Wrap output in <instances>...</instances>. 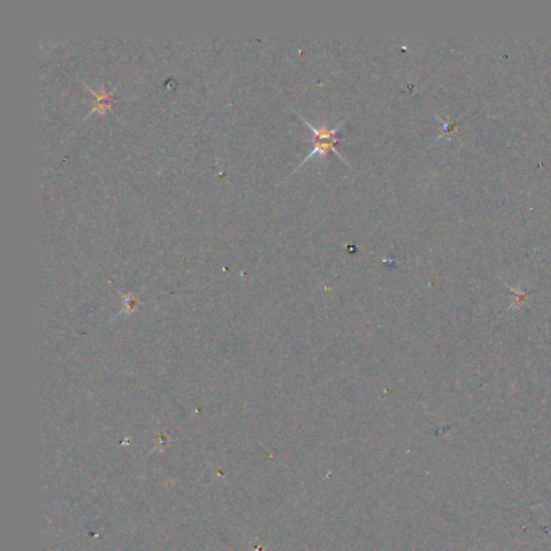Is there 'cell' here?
I'll use <instances>...</instances> for the list:
<instances>
[{
  "mask_svg": "<svg viewBox=\"0 0 551 551\" xmlns=\"http://www.w3.org/2000/svg\"><path fill=\"white\" fill-rule=\"evenodd\" d=\"M301 118H303V122L308 124L309 129H310L312 133H314L315 138H314V149H312L310 152L308 154V157H306L304 160H301V162L298 164V167L294 169V171L303 167L306 162H309L310 159H314L317 154H319L320 157H325L327 152H330V150H331V152H335L340 159L346 160L345 155H343L340 150L336 149V144H338V141H340V138H338V131H340L343 122L338 123L335 128H329L325 123L320 124V127H317V124L310 123L306 117H301Z\"/></svg>",
  "mask_w": 551,
  "mask_h": 551,
  "instance_id": "cell-1",
  "label": "cell"
},
{
  "mask_svg": "<svg viewBox=\"0 0 551 551\" xmlns=\"http://www.w3.org/2000/svg\"><path fill=\"white\" fill-rule=\"evenodd\" d=\"M90 92L92 96L96 97V102H94V107L91 108L90 115L91 113H106L112 108V99H113V91H94L90 87Z\"/></svg>",
  "mask_w": 551,
  "mask_h": 551,
  "instance_id": "cell-2",
  "label": "cell"
},
{
  "mask_svg": "<svg viewBox=\"0 0 551 551\" xmlns=\"http://www.w3.org/2000/svg\"><path fill=\"white\" fill-rule=\"evenodd\" d=\"M123 301H124V306L122 309L123 312H133L138 304V298L134 294H123Z\"/></svg>",
  "mask_w": 551,
  "mask_h": 551,
  "instance_id": "cell-3",
  "label": "cell"
}]
</instances>
